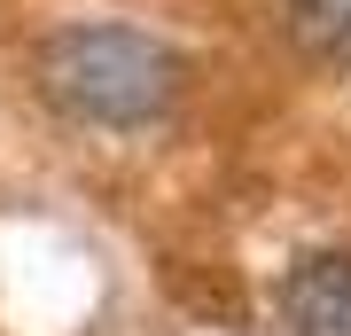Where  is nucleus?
<instances>
[{
  "instance_id": "1",
  "label": "nucleus",
  "mask_w": 351,
  "mask_h": 336,
  "mask_svg": "<svg viewBox=\"0 0 351 336\" xmlns=\"http://www.w3.org/2000/svg\"><path fill=\"white\" fill-rule=\"evenodd\" d=\"M180 78H188V63L141 24H71V32H55L39 47L47 102L63 117H78V125H101V133L156 125L172 110Z\"/></svg>"
},
{
  "instance_id": "2",
  "label": "nucleus",
  "mask_w": 351,
  "mask_h": 336,
  "mask_svg": "<svg viewBox=\"0 0 351 336\" xmlns=\"http://www.w3.org/2000/svg\"><path fill=\"white\" fill-rule=\"evenodd\" d=\"M289 336H351V250H313L281 282Z\"/></svg>"
},
{
  "instance_id": "3",
  "label": "nucleus",
  "mask_w": 351,
  "mask_h": 336,
  "mask_svg": "<svg viewBox=\"0 0 351 336\" xmlns=\"http://www.w3.org/2000/svg\"><path fill=\"white\" fill-rule=\"evenodd\" d=\"M289 16V39H297V55L313 63H351V0H281Z\"/></svg>"
}]
</instances>
